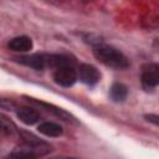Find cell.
Listing matches in <instances>:
<instances>
[{
	"mask_svg": "<svg viewBox=\"0 0 159 159\" xmlns=\"http://www.w3.org/2000/svg\"><path fill=\"white\" fill-rule=\"evenodd\" d=\"M29 99H31V102H34V103H36V104H39V106H42V107L47 108V111H51V112L55 113L57 117H60V118H62V119H65V120H73V118H72L66 111H63V109H61V108H57V107H55V106H52V104H47V103H43V102H37V101H35V99H32V98H29Z\"/></svg>",
	"mask_w": 159,
	"mask_h": 159,
	"instance_id": "obj_11",
	"label": "cell"
},
{
	"mask_svg": "<svg viewBox=\"0 0 159 159\" xmlns=\"http://www.w3.org/2000/svg\"><path fill=\"white\" fill-rule=\"evenodd\" d=\"M0 108H4V109H14L15 108V103L10 99H0Z\"/></svg>",
	"mask_w": 159,
	"mask_h": 159,
	"instance_id": "obj_12",
	"label": "cell"
},
{
	"mask_svg": "<svg viewBox=\"0 0 159 159\" xmlns=\"http://www.w3.org/2000/svg\"><path fill=\"white\" fill-rule=\"evenodd\" d=\"M17 62L29 66L36 71H42L46 67V55H27V56H19L15 58Z\"/></svg>",
	"mask_w": 159,
	"mask_h": 159,
	"instance_id": "obj_5",
	"label": "cell"
},
{
	"mask_svg": "<svg viewBox=\"0 0 159 159\" xmlns=\"http://www.w3.org/2000/svg\"><path fill=\"white\" fill-rule=\"evenodd\" d=\"M16 116L24 124H27V125H32L40 120V113L36 109L30 107L16 108Z\"/></svg>",
	"mask_w": 159,
	"mask_h": 159,
	"instance_id": "obj_6",
	"label": "cell"
},
{
	"mask_svg": "<svg viewBox=\"0 0 159 159\" xmlns=\"http://www.w3.org/2000/svg\"><path fill=\"white\" fill-rule=\"evenodd\" d=\"M7 47L16 52H27L32 48V40L27 36H17L9 41Z\"/></svg>",
	"mask_w": 159,
	"mask_h": 159,
	"instance_id": "obj_7",
	"label": "cell"
},
{
	"mask_svg": "<svg viewBox=\"0 0 159 159\" xmlns=\"http://www.w3.org/2000/svg\"><path fill=\"white\" fill-rule=\"evenodd\" d=\"M93 53L97 60H99L106 66L117 68V70H124L129 66V62L127 57L118 51L117 48L108 46V45H101L97 43L93 48Z\"/></svg>",
	"mask_w": 159,
	"mask_h": 159,
	"instance_id": "obj_1",
	"label": "cell"
},
{
	"mask_svg": "<svg viewBox=\"0 0 159 159\" xmlns=\"http://www.w3.org/2000/svg\"><path fill=\"white\" fill-rule=\"evenodd\" d=\"M142 86L143 88L149 92L157 88L159 83V67L157 63H148L143 67L142 71Z\"/></svg>",
	"mask_w": 159,
	"mask_h": 159,
	"instance_id": "obj_2",
	"label": "cell"
},
{
	"mask_svg": "<svg viewBox=\"0 0 159 159\" xmlns=\"http://www.w3.org/2000/svg\"><path fill=\"white\" fill-rule=\"evenodd\" d=\"M37 130L46 135V137H51V138H55V137H60L62 135L63 133V129L61 125H58L57 123H53V122H43L41 123L39 127H37Z\"/></svg>",
	"mask_w": 159,
	"mask_h": 159,
	"instance_id": "obj_8",
	"label": "cell"
},
{
	"mask_svg": "<svg viewBox=\"0 0 159 159\" xmlns=\"http://www.w3.org/2000/svg\"><path fill=\"white\" fill-rule=\"evenodd\" d=\"M77 77L81 80V82H83L84 84H88V86H93L96 84L99 78H101V73L99 71L92 66V65H88V63H82L80 67H78V72H77Z\"/></svg>",
	"mask_w": 159,
	"mask_h": 159,
	"instance_id": "obj_4",
	"label": "cell"
},
{
	"mask_svg": "<svg viewBox=\"0 0 159 159\" xmlns=\"http://www.w3.org/2000/svg\"><path fill=\"white\" fill-rule=\"evenodd\" d=\"M145 118H148V120H150L152 123H154L155 125H158V116H154V114H149V116H147Z\"/></svg>",
	"mask_w": 159,
	"mask_h": 159,
	"instance_id": "obj_13",
	"label": "cell"
},
{
	"mask_svg": "<svg viewBox=\"0 0 159 159\" xmlns=\"http://www.w3.org/2000/svg\"><path fill=\"white\" fill-rule=\"evenodd\" d=\"M0 132L5 135H12L17 133V128L15 123L6 116L0 114Z\"/></svg>",
	"mask_w": 159,
	"mask_h": 159,
	"instance_id": "obj_10",
	"label": "cell"
},
{
	"mask_svg": "<svg viewBox=\"0 0 159 159\" xmlns=\"http://www.w3.org/2000/svg\"><path fill=\"white\" fill-rule=\"evenodd\" d=\"M53 78L56 83L62 87H71L77 81V72L72 65H65L61 67L55 68Z\"/></svg>",
	"mask_w": 159,
	"mask_h": 159,
	"instance_id": "obj_3",
	"label": "cell"
},
{
	"mask_svg": "<svg viewBox=\"0 0 159 159\" xmlns=\"http://www.w3.org/2000/svg\"><path fill=\"white\" fill-rule=\"evenodd\" d=\"M128 94V88L123 83H114L111 87L109 96L114 102H123L127 98Z\"/></svg>",
	"mask_w": 159,
	"mask_h": 159,
	"instance_id": "obj_9",
	"label": "cell"
}]
</instances>
